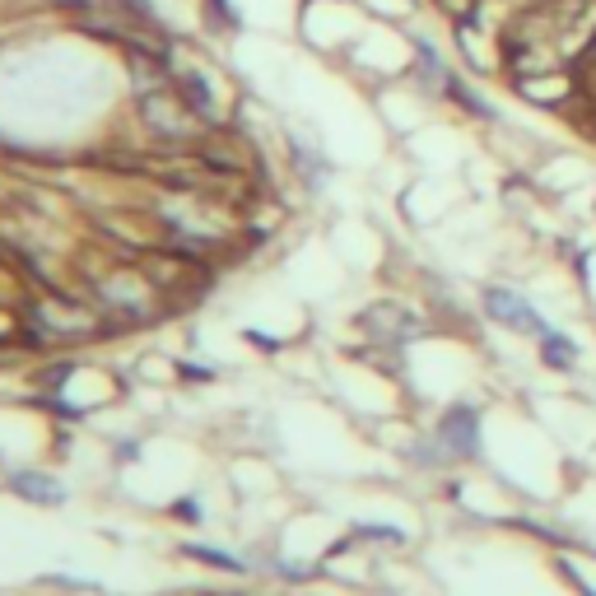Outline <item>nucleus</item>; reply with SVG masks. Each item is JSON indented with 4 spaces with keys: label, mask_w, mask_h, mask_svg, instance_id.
I'll use <instances>...</instances> for the list:
<instances>
[{
    "label": "nucleus",
    "mask_w": 596,
    "mask_h": 596,
    "mask_svg": "<svg viewBox=\"0 0 596 596\" xmlns=\"http://www.w3.org/2000/svg\"><path fill=\"white\" fill-rule=\"evenodd\" d=\"M14 336H28V331H19L10 317H0V345H5V340H14Z\"/></svg>",
    "instance_id": "39448f33"
},
{
    "label": "nucleus",
    "mask_w": 596,
    "mask_h": 596,
    "mask_svg": "<svg viewBox=\"0 0 596 596\" xmlns=\"http://www.w3.org/2000/svg\"><path fill=\"white\" fill-rule=\"evenodd\" d=\"M485 312L494 317V322L513 326V331H527V336H550V322H545L541 312L531 308L522 294H513V289H489L485 294Z\"/></svg>",
    "instance_id": "f257e3e1"
},
{
    "label": "nucleus",
    "mask_w": 596,
    "mask_h": 596,
    "mask_svg": "<svg viewBox=\"0 0 596 596\" xmlns=\"http://www.w3.org/2000/svg\"><path fill=\"white\" fill-rule=\"evenodd\" d=\"M578 80H583V89H592L596 94V42H592V52H587V61L578 66Z\"/></svg>",
    "instance_id": "20e7f679"
},
{
    "label": "nucleus",
    "mask_w": 596,
    "mask_h": 596,
    "mask_svg": "<svg viewBox=\"0 0 596 596\" xmlns=\"http://www.w3.org/2000/svg\"><path fill=\"white\" fill-rule=\"evenodd\" d=\"M541 359L550 368H573V364H578V345H573L569 336L550 331V336H541Z\"/></svg>",
    "instance_id": "7ed1b4c3"
},
{
    "label": "nucleus",
    "mask_w": 596,
    "mask_h": 596,
    "mask_svg": "<svg viewBox=\"0 0 596 596\" xmlns=\"http://www.w3.org/2000/svg\"><path fill=\"white\" fill-rule=\"evenodd\" d=\"M443 443L457 452V457H471L475 452V410H452L443 420Z\"/></svg>",
    "instance_id": "f03ea898"
}]
</instances>
